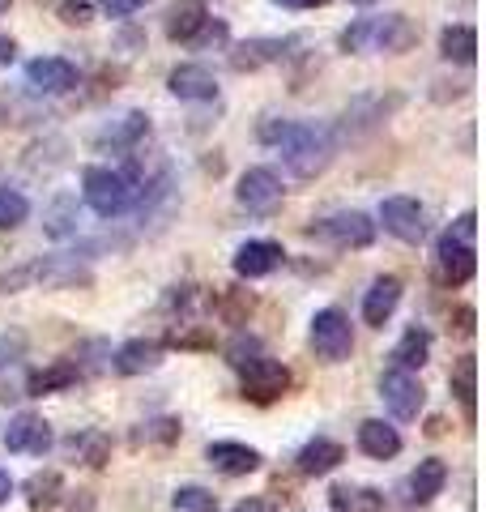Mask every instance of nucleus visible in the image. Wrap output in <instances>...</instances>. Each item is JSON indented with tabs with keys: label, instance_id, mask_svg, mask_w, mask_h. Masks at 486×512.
I'll list each match as a JSON object with an SVG mask.
<instances>
[{
	"label": "nucleus",
	"instance_id": "f257e3e1",
	"mask_svg": "<svg viewBox=\"0 0 486 512\" xmlns=\"http://www.w3.org/2000/svg\"><path fill=\"white\" fill-rule=\"evenodd\" d=\"M261 141L282 154V163L290 167L295 180H316V175L329 171L337 137L324 124H299V120H278L269 116L261 120Z\"/></svg>",
	"mask_w": 486,
	"mask_h": 512
},
{
	"label": "nucleus",
	"instance_id": "f03ea898",
	"mask_svg": "<svg viewBox=\"0 0 486 512\" xmlns=\"http://www.w3.org/2000/svg\"><path fill=\"white\" fill-rule=\"evenodd\" d=\"M418 30L405 13H388V18H359L342 30V52H410L418 43Z\"/></svg>",
	"mask_w": 486,
	"mask_h": 512
},
{
	"label": "nucleus",
	"instance_id": "7ed1b4c3",
	"mask_svg": "<svg viewBox=\"0 0 486 512\" xmlns=\"http://www.w3.org/2000/svg\"><path fill=\"white\" fill-rule=\"evenodd\" d=\"M81 197L99 218H120L137 205V184L116 167H86L81 175Z\"/></svg>",
	"mask_w": 486,
	"mask_h": 512
},
{
	"label": "nucleus",
	"instance_id": "20e7f679",
	"mask_svg": "<svg viewBox=\"0 0 486 512\" xmlns=\"http://www.w3.org/2000/svg\"><path fill=\"white\" fill-rule=\"evenodd\" d=\"M307 235H316V239H324V244H333L342 252H354V248H371L376 222H371L363 210H342L333 218H320L316 227H307Z\"/></svg>",
	"mask_w": 486,
	"mask_h": 512
},
{
	"label": "nucleus",
	"instance_id": "39448f33",
	"mask_svg": "<svg viewBox=\"0 0 486 512\" xmlns=\"http://www.w3.org/2000/svg\"><path fill=\"white\" fill-rule=\"evenodd\" d=\"M282 197H286V188H282V180H278V175H273L269 167H248V171L239 175L235 201H239L248 214H256V218L278 214V210H282Z\"/></svg>",
	"mask_w": 486,
	"mask_h": 512
},
{
	"label": "nucleus",
	"instance_id": "423d86ee",
	"mask_svg": "<svg viewBox=\"0 0 486 512\" xmlns=\"http://www.w3.org/2000/svg\"><path fill=\"white\" fill-rule=\"evenodd\" d=\"M312 346L320 359L329 363H346L350 350H354V329H350V316L342 308H320L312 316Z\"/></svg>",
	"mask_w": 486,
	"mask_h": 512
},
{
	"label": "nucleus",
	"instance_id": "0eeeda50",
	"mask_svg": "<svg viewBox=\"0 0 486 512\" xmlns=\"http://www.w3.org/2000/svg\"><path fill=\"white\" fill-rule=\"evenodd\" d=\"M474 274H478L474 244L448 227L440 239H435V278H440L444 286H465Z\"/></svg>",
	"mask_w": 486,
	"mask_h": 512
},
{
	"label": "nucleus",
	"instance_id": "6e6552de",
	"mask_svg": "<svg viewBox=\"0 0 486 512\" xmlns=\"http://www.w3.org/2000/svg\"><path fill=\"white\" fill-rule=\"evenodd\" d=\"M290 389V367L278 363V359H252L248 367H243V397L256 406H269L278 402V397H286Z\"/></svg>",
	"mask_w": 486,
	"mask_h": 512
},
{
	"label": "nucleus",
	"instance_id": "1a4fd4ad",
	"mask_svg": "<svg viewBox=\"0 0 486 512\" xmlns=\"http://www.w3.org/2000/svg\"><path fill=\"white\" fill-rule=\"evenodd\" d=\"M380 397H384V406L393 410V419H401V423L418 419V414H423V402H427V393H423V384H418V376L414 372H401V367L384 372Z\"/></svg>",
	"mask_w": 486,
	"mask_h": 512
},
{
	"label": "nucleus",
	"instance_id": "9d476101",
	"mask_svg": "<svg viewBox=\"0 0 486 512\" xmlns=\"http://www.w3.org/2000/svg\"><path fill=\"white\" fill-rule=\"evenodd\" d=\"M380 222L401 244H423V235H427V210L414 197H388L380 205Z\"/></svg>",
	"mask_w": 486,
	"mask_h": 512
},
{
	"label": "nucleus",
	"instance_id": "9b49d317",
	"mask_svg": "<svg viewBox=\"0 0 486 512\" xmlns=\"http://www.w3.org/2000/svg\"><path fill=\"white\" fill-rule=\"evenodd\" d=\"M145 133H150V116L145 111H124V116L116 120H107L99 133H94V146L99 150H120V154H133Z\"/></svg>",
	"mask_w": 486,
	"mask_h": 512
},
{
	"label": "nucleus",
	"instance_id": "f8f14e48",
	"mask_svg": "<svg viewBox=\"0 0 486 512\" xmlns=\"http://www.w3.org/2000/svg\"><path fill=\"white\" fill-rule=\"evenodd\" d=\"M26 82L39 94H64L81 82V73H77V64L64 60V56H39V60L26 64Z\"/></svg>",
	"mask_w": 486,
	"mask_h": 512
},
{
	"label": "nucleus",
	"instance_id": "ddd939ff",
	"mask_svg": "<svg viewBox=\"0 0 486 512\" xmlns=\"http://www.w3.org/2000/svg\"><path fill=\"white\" fill-rule=\"evenodd\" d=\"M303 39H248V43H239L235 52H231V69L239 73H256V69H265V64H282L290 56V47H299Z\"/></svg>",
	"mask_w": 486,
	"mask_h": 512
},
{
	"label": "nucleus",
	"instance_id": "4468645a",
	"mask_svg": "<svg viewBox=\"0 0 486 512\" xmlns=\"http://www.w3.org/2000/svg\"><path fill=\"white\" fill-rule=\"evenodd\" d=\"M5 448L9 453L43 457L47 448H52V427L43 423V414H18V419L5 427Z\"/></svg>",
	"mask_w": 486,
	"mask_h": 512
},
{
	"label": "nucleus",
	"instance_id": "2eb2a0df",
	"mask_svg": "<svg viewBox=\"0 0 486 512\" xmlns=\"http://www.w3.org/2000/svg\"><path fill=\"white\" fill-rule=\"evenodd\" d=\"M167 86L175 99H184V103H214L218 99V82L205 64H180V69H171Z\"/></svg>",
	"mask_w": 486,
	"mask_h": 512
},
{
	"label": "nucleus",
	"instance_id": "dca6fc26",
	"mask_svg": "<svg viewBox=\"0 0 486 512\" xmlns=\"http://www.w3.org/2000/svg\"><path fill=\"white\" fill-rule=\"evenodd\" d=\"M282 244H273V239H248V244H239L235 252V274L239 278H265L273 269L282 265Z\"/></svg>",
	"mask_w": 486,
	"mask_h": 512
},
{
	"label": "nucleus",
	"instance_id": "f3484780",
	"mask_svg": "<svg viewBox=\"0 0 486 512\" xmlns=\"http://www.w3.org/2000/svg\"><path fill=\"white\" fill-rule=\"evenodd\" d=\"M30 278H39L43 286H86L90 282V269L77 261V256H69V252H56V256H43V261L30 269Z\"/></svg>",
	"mask_w": 486,
	"mask_h": 512
},
{
	"label": "nucleus",
	"instance_id": "a211bd4d",
	"mask_svg": "<svg viewBox=\"0 0 486 512\" xmlns=\"http://www.w3.org/2000/svg\"><path fill=\"white\" fill-rule=\"evenodd\" d=\"M209 466H214L218 474H231V478H239V474H252L256 466H261V453L256 448H248V444H235V440H218V444H209Z\"/></svg>",
	"mask_w": 486,
	"mask_h": 512
},
{
	"label": "nucleus",
	"instance_id": "6ab92c4d",
	"mask_svg": "<svg viewBox=\"0 0 486 512\" xmlns=\"http://www.w3.org/2000/svg\"><path fill=\"white\" fill-rule=\"evenodd\" d=\"M209 22L205 0H175L167 9V39L171 43H192L201 35V26Z\"/></svg>",
	"mask_w": 486,
	"mask_h": 512
},
{
	"label": "nucleus",
	"instance_id": "aec40b11",
	"mask_svg": "<svg viewBox=\"0 0 486 512\" xmlns=\"http://www.w3.org/2000/svg\"><path fill=\"white\" fill-rule=\"evenodd\" d=\"M397 303H401V282L393 274H384V278L371 282V291L363 299V320L367 325H376V329H384L388 316L397 312Z\"/></svg>",
	"mask_w": 486,
	"mask_h": 512
},
{
	"label": "nucleus",
	"instance_id": "412c9836",
	"mask_svg": "<svg viewBox=\"0 0 486 512\" xmlns=\"http://www.w3.org/2000/svg\"><path fill=\"white\" fill-rule=\"evenodd\" d=\"M116 372L120 376H145V372H154V367L162 363V346L158 342H145V338H133V342H124L116 350Z\"/></svg>",
	"mask_w": 486,
	"mask_h": 512
},
{
	"label": "nucleus",
	"instance_id": "4be33fe9",
	"mask_svg": "<svg viewBox=\"0 0 486 512\" xmlns=\"http://www.w3.org/2000/svg\"><path fill=\"white\" fill-rule=\"evenodd\" d=\"M401 99H384V94H363V99H354L350 111H346V133H367V128H376L380 120H388V111H393Z\"/></svg>",
	"mask_w": 486,
	"mask_h": 512
},
{
	"label": "nucleus",
	"instance_id": "5701e85b",
	"mask_svg": "<svg viewBox=\"0 0 486 512\" xmlns=\"http://www.w3.org/2000/svg\"><path fill=\"white\" fill-rule=\"evenodd\" d=\"M342 461H346V448L337 440H312V444H303V453H299V474L320 478V474L337 470Z\"/></svg>",
	"mask_w": 486,
	"mask_h": 512
},
{
	"label": "nucleus",
	"instance_id": "b1692460",
	"mask_svg": "<svg viewBox=\"0 0 486 512\" xmlns=\"http://www.w3.org/2000/svg\"><path fill=\"white\" fill-rule=\"evenodd\" d=\"M359 448L367 457H376V461H388V457H397L401 453V436H397V427H388L380 419H367L359 427Z\"/></svg>",
	"mask_w": 486,
	"mask_h": 512
},
{
	"label": "nucleus",
	"instance_id": "393cba45",
	"mask_svg": "<svg viewBox=\"0 0 486 512\" xmlns=\"http://www.w3.org/2000/svg\"><path fill=\"white\" fill-rule=\"evenodd\" d=\"M444 483H448V466L440 457H427V461H418V470L410 474V495L418 504H427L444 491Z\"/></svg>",
	"mask_w": 486,
	"mask_h": 512
},
{
	"label": "nucleus",
	"instance_id": "a878e982",
	"mask_svg": "<svg viewBox=\"0 0 486 512\" xmlns=\"http://www.w3.org/2000/svg\"><path fill=\"white\" fill-rule=\"evenodd\" d=\"M77 376H81V367L69 363V359H60V363H52V367H43V372L30 376V380H26V393H30V397L60 393V389H69V384H77Z\"/></svg>",
	"mask_w": 486,
	"mask_h": 512
},
{
	"label": "nucleus",
	"instance_id": "bb28decb",
	"mask_svg": "<svg viewBox=\"0 0 486 512\" xmlns=\"http://www.w3.org/2000/svg\"><path fill=\"white\" fill-rule=\"evenodd\" d=\"M333 512H384V495L376 487H333Z\"/></svg>",
	"mask_w": 486,
	"mask_h": 512
},
{
	"label": "nucleus",
	"instance_id": "cd10ccee",
	"mask_svg": "<svg viewBox=\"0 0 486 512\" xmlns=\"http://www.w3.org/2000/svg\"><path fill=\"white\" fill-rule=\"evenodd\" d=\"M427 355H431V333L427 329H405L401 333V342H397V350H393V359H397V367L401 372H414V367H423L427 363Z\"/></svg>",
	"mask_w": 486,
	"mask_h": 512
},
{
	"label": "nucleus",
	"instance_id": "c85d7f7f",
	"mask_svg": "<svg viewBox=\"0 0 486 512\" xmlns=\"http://www.w3.org/2000/svg\"><path fill=\"white\" fill-rule=\"evenodd\" d=\"M440 52H444V60L474 64V56H478V30L474 26H448L440 35Z\"/></svg>",
	"mask_w": 486,
	"mask_h": 512
},
{
	"label": "nucleus",
	"instance_id": "c756f323",
	"mask_svg": "<svg viewBox=\"0 0 486 512\" xmlns=\"http://www.w3.org/2000/svg\"><path fill=\"white\" fill-rule=\"evenodd\" d=\"M452 393H457V402L465 406L469 419H474V393H478V363H474V355L457 359V367H452Z\"/></svg>",
	"mask_w": 486,
	"mask_h": 512
},
{
	"label": "nucleus",
	"instance_id": "7c9ffc66",
	"mask_svg": "<svg viewBox=\"0 0 486 512\" xmlns=\"http://www.w3.org/2000/svg\"><path fill=\"white\" fill-rule=\"evenodd\" d=\"M171 512H218V495L205 487H180L171 495Z\"/></svg>",
	"mask_w": 486,
	"mask_h": 512
},
{
	"label": "nucleus",
	"instance_id": "2f4dec72",
	"mask_svg": "<svg viewBox=\"0 0 486 512\" xmlns=\"http://www.w3.org/2000/svg\"><path fill=\"white\" fill-rule=\"evenodd\" d=\"M30 214V201L22 197V192H13V188H0V231H13V227H22Z\"/></svg>",
	"mask_w": 486,
	"mask_h": 512
},
{
	"label": "nucleus",
	"instance_id": "473e14b6",
	"mask_svg": "<svg viewBox=\"0 0 486 512\" xmlns=\"http://www.w3.org/2000/svg\"><path fill=\"white\" fill-rule=\"evenodd\" d=\"M47 231H52L56 239L77 235V201H73V197H60V201L52 205V214H47Z\"/></svg>",
	"mask_w": 486,
	"mask_h": 512
},
{
	"label": "nucleus",
	"instance_id": "72a5a7b5",
	"mask_svg": "<svg viewBox=\"0 0 486 512\" xmlns=\"http://www.w3.org/2000/svg\"><path fill=\"white\" fill-rule=\"evenodd\" d=\"M60 487V474L56 470H47V474H35V478H30V483H26V491H30V504H52V491Z\"/></svg>",
	"mask_w": 486,
	"mask_h": 512
},
{
	"label": "nucleus",
	"instance_id": "f704fd0d",
	"mask_svg": "<svg viewBox=\"0 0 486 512\" xmlns=\"http://www.w3.org/2000/svg\"><path fill=\"white\" fill-rule=\"evenodd\" d=\"M73 448H81V453H86L90 466H107V436H103V431H90V436L73 440Z\"/></svg>",
	"mask_w": 486,
	"mask_h": 512
},
{
	"label": "nucleus",
	"instance_id": "c9c22d12",
	"mask_svg": "<svg viewBox=\"0 0 486 512\" xmlns=\"http://www.w3.org/2000/svg\"><path fill=\"white\" fill-rule=\"evenodd\" d=\"M226 359H231L239 372H243V367H248L252 359H261V346H256V338H243V333H239V338L226 346Z\"/></svg>",
	"mask_w": 486,
	"mask_h": 512
},
{
	"label": "nucleus",
	"instance_id": "e433bc0d",
	"mask_svg": "<svg viewBox=\"0 0 486 512\" xmlns=\"http://www.w3.org/2000/svg\"><path fill=\"white\" fill-rule=\"evenodd\" d=\"M60 22L90 26L94 22V5H90V0H60Z\"/></svg>",
	"mask_w": 486,
	"mask_h": 512
},
{
	"label": "nucleus",
	"instance_id": "4c0bfd02",
	"mask_svg": "<svg viewBox=\"0 0 486 512\" xmlns=\"http://www.w3.org/2000/svg\"><path fill=\"white\" fill-rule=\"evenodd\" d=\"M141 440H158V444H171V440H180V423H175V419H158V423H145Z\"/></svg>",
	"mask_w": 486,
	"mask_h": 512
},
{
	"label": "nucleus",
	"instance_id": "58836bf2",
	"mask_svg": "<svg viewBox=\"0 0 486 512\" xmlns=\"http://www.w3.org/2000/svg\"><path fill=\"white\" fill-rule=\"evenodd\" d=\"M222 39H226V22H214V18H209V22L201 26V35L192 39V47H214V43H222Z\"/></svg>",
	"mask_w": 486,
	"mask_h": 512
},
{
	"label": "nucleus",
	"instance_id": "ea45409f",
	"mask_svg": "<svg viewBox=\"0 0 486 512\" xmlns=\"http://www.w3.org/2000/svg\"><path fill=\"white\" fill-rule=\"evenodd\" d=\"M99 5L111 13V18H133L137 9H145L150 0H99Z\"/></svg>",
	"mask_w": 486,
	"mask_h": 512
},
{
	"label": "nucleus",
	"instance_id": "a19ab883",
	"mask_svg": "<svg viewBox=\"0 0 486 512\" xmlns=\"http://www.w3.org/2000/svg\"><path fill=\"white\" fill-rule=\"evenodd\" d=\"M243 312H252V295L248 299H243V295H231V299H226V316H243Z\"/></svg>",
	"mask_w": 486,
	"mask_h": 512
},
{
	"label": "nucleus",
	"instance_id": "79ce46f5",
	"mask_svg": "<svg viewBox=\"0 0 486 512\" xmlns=\"http://www.w3.org/2000/svg\"><path fill=\"white\" fill-rule=\"evenodd\" d=\"M452 320H457V333H474V308H457Z\"/></svg>",
	"mask_w": 486,
	"mask_h": 512
},
{
	"label": "nucleus",
	"instance_id": "37998d69",
	"mask_svg": "<svg viewBox=\"0 0 486 512\" xmlns=\"http://www.w3.org/2000/svg\"><path fill=\"white\" fill-rule=\"evenodd\" d=\"M13 56H18V43H13L5 30H0V64H13Z\"/></svg>",
	"mask_w": 486,
	"mask_h": 512
},
{
	"label": "nucleus",
	"instance_id": "c03bdc74",
	"mask_svg": "<svg viewBox=\"0 0 486 512\" xmlns=\"http://www.w3.org/2000/svg\"><path fill=\"white\" fill-rule=\"evenodd\" d=\"M235 512H278V508H273L269 500H239Z\"/></svg>",
	"mask_w": 486,
	"mask_h": 512
},
{
	"label": "nucleus",
	"instance_id": "a18cd8bd",
	"mask_svg": "<svg viewBox=\"0 0 486 512\" xmlns=\"http://www.w3.org/2000/svg\"><path fill=\"white\" fill-rule=\"evenodd\" d=\"M9 495H13V478H9L5 470H0V504H5V500H9Z\"/></svg>",
	"mask_w": 486,
	"mask_h": 512
},
{
	"label": "nucleus",
	"instance_id": "49530a36",
	"mask_svg": "<svg viewBox=\"0 0 486 512\" xmlns=\"http://www.w3.org/2000/svg\"><path fill=\"white\" fill-rule=\"evenodd\" d=\"M273 5H282V9H303L307 0H273Z\"/></svg>",
	"mask_w": 486,
	"mask_h": 512
},
{
	"label": "nucleus",
	"instance_id": "de8ad7c7",
	"mask_svg": "<svg viewBox=\"0 0 486 512\" xmlns=\"http://www.w3.org/2000/svg\"><path fill=\"white\" fill-rule=\"evenodd\" d=\"M307 5H329V0H307Z\"/></svg>",
	"mask_w": 486,
	"mask_h": 512
},
{
	"label": "nucleus",
	"instance_id": "09e8293b",
	"mask_svg": "<svg viewBox=\"0 0 486 512\" xmlns=\"http://www.w3.org/2000/svg\"><path fill=\"white\" fill-rule=\"evenodd\" d=\"M354 5H376V0H354Z\"/></svg>",
	"mask_w": 486,
	"mask_h": 512
},
{
	"label": "nucleus",
	"instance_id": "8fccbe9b",
	"mask_svg": "<svg viewBox=\"0 0 486 512\" xmlns=\"http://www.w3.org/2000/svg\"><path fill=\"white\" fill-rule=\"evenodd\" d=\"M5 9H9V0H0V13H5Z\"/></svg>",
	"mask_w": 486,
	"mask_h": 512
}]
</instances>
